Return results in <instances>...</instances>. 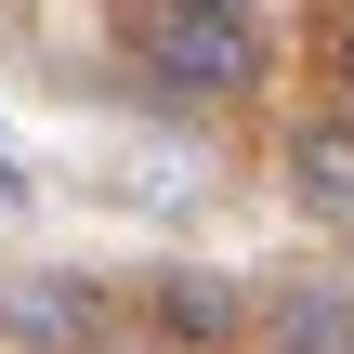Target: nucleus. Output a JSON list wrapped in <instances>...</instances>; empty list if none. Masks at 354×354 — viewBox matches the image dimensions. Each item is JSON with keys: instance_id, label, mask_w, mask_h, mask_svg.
I'll return each instance as SVG.
<instances>
[{"instance_id": "nucleus-1", "label": "nucleus", "mask_w": 354, "mask_h": 354, "mask_svg": "<svg viewBox=\"0 0 354 354\" xmlns=\"http://www.w3.org/2000/svg\"><path fill=\"white\" fill-rule=\"evenodd\" d=\"M131 66L171 92V105H250L276 79V39L250 0H145L131 13Z\"/></svg>"}, {"instance_id": "nucleus-2", "label": "nucleus", "mask_w": 354, "mask_h": 354, "mask_svg": "<svg viewBox=\"0 0 354 354\" xmlns=\"http://www.w3.org/2000/svg\"><path fill=\"white\" fill-rule=\"evenodd\" d=\"M145 328H158V354H236L250 342V289L210 276V263H171V276H145Z\"/></svg>"}, {"instance_id": "nucleus-3", "label": "nucleus", "mask_w": 354, "mask_h": 354, "mask_svg": "<svg viewBox=\"0 0 354 354\" xmlns=\"http://www.w3.org/2000/svg\"><path fill=\"white\" fill-rule=\"evenodd\" d=\"M105 342V289L92 276H13L0 289V354H79Z\"/></svg>"}, {"instance_id": "nucleus-4", "label": "nucleus", "mask_w": 354, "mask_h": 354, "mask_svg": "<svg viewBox=\"0 0 354 354\" xmlns=\"http://www.w3.org/2000/svg\"><path fill=\"white\" fill-rule=\"evenodd\" d=\"M276 171H289V210H302V223L354 236V118H342V105H328V118H289Z\"/></svg>"}, {"instance_id": "nucleus-5", "label": "nucleus", "mask_w": 354, "mask_h": 354, "mask_svg": "<svg viewBox=\"0 0 354 354\" xmlns=\"http://www.w3.org/2000/svg\"><path fill=\"white\" fill-rule=\"evenodd\" d=\"M250 342H263V354H354V289H342V276L250 289Z\"/></svg>"}, {"instance_id": "nucleus-6", "label": "nucleus", "mask_w": 354, "mask_h": 354, "mask_svg": "<svg viewBox=\"0 0 354 354\" xmlns=\"http://www.w3.org/2000/svg\"><path fill=\"white\" fill-rule=\"evenodd\" d=\"M328 79H342V118H354V26H342V66H328Z\"/></svg>"}, {"instance_id": "nucleus-7", "label": "nucleus", "mask_w": 354, "mask_h": 354, "mask_svg": "<svg viewBox=\"0 0 354 354\" xmlns=\"http://www.w3.org/2000/svg\"><path fill=\"white\" fill-rule=\"evenodd\" d=\"M13 197H26V171H13V145H0V210H13Z\"/></svg>"}, {"instance_id": "nucleus-8", "label": "nucleus", "mask_w": 354, "mask_h": 354, "mask_svg": "<svg viewBox=\"0 0 354 354\" xmlns=\"http://www.w3.org/2000/svg\"><path fill=\"white\" fill-rule=\"evenodd\" d=\"M79 354H158V342H79Z\"/></svg>"}]
</instances>
